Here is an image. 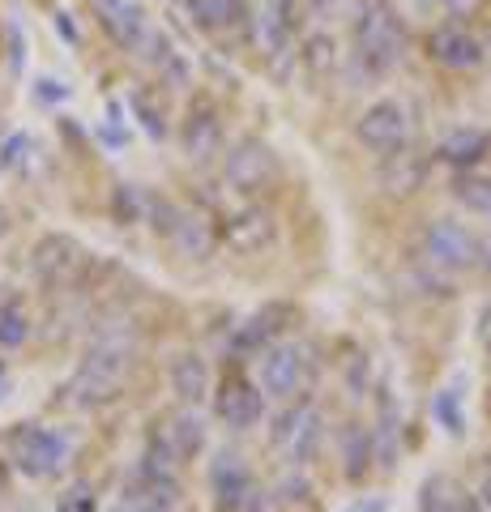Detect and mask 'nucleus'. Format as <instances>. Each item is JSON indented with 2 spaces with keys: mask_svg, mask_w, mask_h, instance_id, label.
<instances>
[{
  "mask_svg": "<svg viewBox=\"0 0 491 512\" xmlns=\"http://www.w3.org/2000/svg\"><path fill=\"white\" fill-rule=\"evenodd\" d=\"M133 355H137V333H133L129 320H112V325H103L99 333H94L82 367H77L73 380H69V402L82 406V410L107 406L116 397L124 372H129Z\"/></svg>",
  "mask_w": 491,
  "mask_h": 512,
  "instance_id": "nucleus-1",
  "label": "nucleus"
},
{
  "mask_svg": "<svg viewBox=\"0 0 491 512\" xmlns=\"http://www.w3.org/2000/svg\"><path fill=\"white\" fill-rule=\"evenodd\" d=\"M355 39H359V64L368 73H389V69H398V60H402V26L393 22V13L380 5V0H368V5L359 9V22H355Z\"/></svg>",
  "mask_w": 491,
  "mask_h": 512,
  "instance_id": "nucleus-2",
  "label": "nucleus"
},
{
  "mask_svg": "<svg viewBox=\"0 0 491 512\" xmlns=\"http://www.w3.org/2000/svg\"><path fill=\"white\" fill-rule=\"evenodd\" d=\"M13 461L30 478H56L69 466V440L52 427H18L13 431Z\"/></svg>",
  "mask_w": 491,
  "mask_h": 512,
  "instance_id": "nucleus-3",
  "label": "nucleus"
},
{
  "mask_svg": "<svg viewBox=\"0 0 491 512\" xmlns=\"http://www.w3.org/2000/svg\"><path fill=\"white\" fill-rule=\"evenodd\" d=\"M355 137L376 154H398L410 141V111L402 99H380L359 116Z\"/></svg>",
  "mask_w": 491,
  "mask_h": 512,
  "instance_id": "nucleus-4",
  "label": "nucleus"
},
{
  "mask_svg": "<svg viewBox=\"0 0 491 512\" xmlns=\"http://www.w3.org/2000/svg\"><path fill=\"white\" fill-rule=\"evenodd\" d=\"M325 440V419L312 402H299L295 410H287L282 419L274 423V444L282 448V457L291 466H304V461L316 457V448Z\"/></svg>",
  "mask_w": 491,
  "mask_h": 512,
  "instance_id": "nucleus-5",
  "label": "nucleus"
},
{
  "mask_svg": "<svg viewBox=\"0 0 491 512\" xmlns=\"http://www.w3.org/2000/svg\"><path fill=\"white\" fill-rule=\"evenodd\" d=\"M30 269L43 286H69L86 269V248L73 235H43L30 252Z\"/></svg>",
  "mask_w": 491,
  "mask_h": 512,
  "instance_id": "nucleus-6",
  "label": "nucleus"
},
{
  "mask_svg": "<svg viewBox=\"0 0 491 512\" xmlns=\"http://www.w3.org/2000/svg\"><path fill=\"white\" fill-rule=\"evenodd\" d=\"M227 184L235 192H261L265 184H274L278 175V154L265 146L261 137H244L235 141V150L227 154Z\"/></svg>",
  "mask_w": 491,
  "mask_h": 512,
  "instance_id": "nucleus-7",
  "label": "nucleus"
},
{
  "mask_svg": "<svg viewBox=\"0 0 491 512\" xmlns=\"http://www.w3.org/2000/svg\"><path fill=\"white\" fill-rule=\"evenodd\" d=\"M423 248H427V261H432L436 269H470L479 265V239H474L466 227H457V222L440 218L427 227L423 235Z\"/></svg>",
  "mask_w": 491,
  "mask_h": 512,
  "instance_id": "nucleus-8",
  "label": "nucleus"
},
{
  "mask_svg": "<svg viewBox=\"0 0 491 512\" xmlns=\"http://www.w3.org/2000/svg\"><path fill=\"white\" fill-rule=\"evenodd\" d=\"M180 141H184V154L193 158V163H210V158L223 150V120H218V111L210 103L188 107Z\"/></svg>",
  "mask_w": 491,
  "mask_h": 512,
  "instance_id": "nucleus-9",
  "label": "nucleus"
},
{
  "mask_svg": "<svg viewBox=\"0 0 491 512\" xmlns=\"http://www.w3.org/2000/svg\"><path fill=\"white\" fill-rule=\"evenodd\" d=\"M261 389L269 397H295L304 389V355L295 346H269L261 355Z\"/></svg>",
  "mask_w": 491,
  "mask_h": 512,
  "instance_id": "nucleus-10",
  "label": "nucleus"
},
{
  "mask_svg": "<svg viewBox=\"0 0 491 512\" xmlns=\"http://www.w3.org/2000/svg\"><path fill=\"white\" fill-rule=\"evenodd\" d=\"M94 9H99L107 35H112L120 47H129V52H137L141 39L150 35V18L137 0H94Z\"/></svg>",
  "mask_w": 491,
  "mask_h": 512,
  "instance_id": "nucleus-11",
  "label": "nucleus"
},
{
  "mask_svg": "<svg viewBox=\"0 0 491 512\" xmlns=\"http://www.w3.org/2000/svg\"><path fill=\"white\" fill-rule=\"evenodd\" d=\"M210 487H214L218 512H240L244 500L252 495V474L235 453H223L214 461V470H210Z\"/></svg>",
  "mask_w": 491,
  "mask_h": 512,
  "instance_id": "nucleus-12",
  "label": "nucleus"
},
{
  "mask_svg": "<svg viewBox=\"0 0 491 512\" xmlns=\"http://www.w3.org/2000/svg\"><path fill=\"white\" fill-rule=\"evenodd\" d=\"M261 414H265V402H261V393L257 389H248V384H227L223 393H218V419H223L231 431H248V427H257L261 423Z\"/></svg>",
  "mask_w": 491,
  "mask_h": 512,
  "instance_id": "nucleus-13",
  "label": "nucleus"
},
{
  "mask_svg": "<svg viewBox=\"0 0 491 512\" xmlns=\"http://www.w3.org/2000/svg\"><path fill=\"white\" fill-rule=\"evenodd\" d=\"M167 244L180 256H188V261H205V256L214 252V231L205 218L176 210V218H171V227H167Z\"/></svg>",
  "mask_w": 491,
  "mask_h": 512,
  "instance_id": "nucleus-14",
  "label": "nucleus"
},
{
  "mask_svg": "<svg viewBox=\"0 0 491 512\" xmlns=\"http://www.w3.org/2000/svg\"><path fill=\"white\" fill-rule=\"evenodd\" d=\"M274 214L269 210H240L227 222V244L235 252H261L274 244Z\"/></svg>",
  "mask_w": 491,
  "mask_h": 512,
  "instance_id": "nucleus-15",
  "label": "nucleus"
},
{
  "mask_svg": "<svg viewBox=\"0 0 491 512\" xmlns=\"http://www.w3.org/2000/svg\"><path fill=\"white\" fill-rule=\"evenodd\" d=\"M257 35L265 43L269 56H282L291 47V35H295V9L291 0H265L261 5V18H257Z\"/></svg>",
  "mask_w": 491,
  "mask_h": 512,
  "instance_id": "nucleus-16",
  "label": "nucleus"
},
{
  "mask_svg": "<svg viewBox=\"0 0 491 512\" xmlns=\"http://www.w3.org/2000/svg\"><path fill=\"white\" fill-rule=\"evenodd\" d=\"M432 56L440 64H449V69H474V64L483 60V47H479L474 35H466V30L445 26V30H436L432 35Z\"/></svg>",
  "mask_w": 491,
  "mask_h": 512,
  "instance_id": "nucleus-17",
  "label": "nucleus"
},
{
  "mask_svg": "<svg viewBox=\"0 0 491 512\" xmlns=\"http://www.w3.org/2000/svg\"><path fill=\"white\" fill-rule=\"evenodd\" d=\"M171 389L184 406H201L205 393H210V363L201 355H180L171 363Z\"/></svg>",
  "mask_w": 491,
  "mask_h": 512,
  "instance_id": "nucleus-18",
  "label": "nucleus"
},
{
  "mask_svg": "<svg viewBox=\"0 0 491 512\" xmlns=\"http://www.w3.org/2000/svg\"><path fill=\"white\" fill-rule=\"evenodd\" d=\"M491 150V137L479 133V128H457V133H449L445 141H440V158L453 167H474L483 163V154Z\"/></svg>",
  "mask_w": 491,
  "mask_h": 512,
  "instance_id": "nucleus-19",
  "label": "nucleus"
},
{
  "mask_svg": "<svg viewBox=\"0 0 491 512\" xmlns=\"http://www.w3.org/2000/svg\"><path fill=\"white\" fill-rule=\"evenodd\" d=\"M184 9L201 30H227L244 22V0H184Z\"/></svg>",
  "mask_w": 491,
  "mask_h": 512,
  "instance_id": "nucleus-20",
  "label": "nucleus"
},
{
  "mask_svg": "<svg viewBox=\"0 0 491 512\" xmlns=\"http://www.w3.org/2000/svg\"><path fill=\"white\" fill-rule=\"evenodd\" d=\"M163 436H167L171 448H176V457H180V461H184V457H197L201 448H205V427H201V419H197L193 410H180L176 419L167 423Z\"/></svg>",
  "mask_w": 491,
  "mask_h": 512,
  "instance_id": "nucleus-21",
  "label": "nucleus"
},
{
  "mask_svg": "<svg viewBox=\"0 0 491 512\" xmlns=\"http://www.w3.org/2000/svg\"><path fill=\"white\" fill-rule=\"evenodd\" d=\"M457 500H462V491L449 474H432L419 487V512H457Z\"/></svg>",
  "mask_w": 491,
  "mask_h": 512,
  "instance_id": "nucleus-22",
  "label": "nucleus"
},
{
  "mask_svg": "<svg viewBox=\"0 0 491 512\" xmlns=\"http://www.w3.org/2000/svg\"><path fill=\"white\" fill-rule=\"evenodd\" d=\"M372 436L363 427H346L342 431V453H346V474L351 478H363L368 474V461H372Z\"/></svg>",
  "mask_w": 491,
  "mask_h": 512,
  "instance_id": "nucleus-23",
  "label": "nucleus"
},
{
  "mask_svg": "<svg viewBox=\"0 0 491 512\" xmlns=\"http://www.w3.org/2000/svg\"><path fill=\"white\" fill-rule=\"evenodd\" d=\"M282 316H287L282 308H261V312L252 316L248 325L240 329V350H261V346H265V342H269V338H274V333L282 329V325H278Z\"/></svg>",
  "mask_w": 491,
  "mask_h": 512,
  "instance_id": "nucleus-24",
  "label": "nucleus"
},
{
  "mask_svg": "<svg viewBox=\"0 0 491 512\" xmlns=\"http://www.w3.org/2000/svg\"><path fill=\"white\" fill-rule=\"evenodd\" d=\"M453 197L466 205V210L474 214H491V180L487 175H457V184H453Z\"/></svg>",
  "mask_w": 491,
  "mask_h": 512,
  "instance_id": "nucleus-25",
  "label": "nucleus"
},
{
  "mask_svg": "<svg viewBox=\"0 0 491 512\" xmlns=\"http://www.w3.org/2000/svg\"><path fill=\"white\" fill-rule=\"evenodd\" d=\"M30 338V320L22 303H0V350H13Z\"/></svg>",
  "mask_w": 491,
  "mask_h": 512,
  "instance_id": "nucleus-26",
  "label": "nucleus"
},
{
  "mask_svg": "<svg viewBox=\"0 0 491 512\" xmlns=\"http://www.w3.org/2000/svg\"><path fill=\"white\" fill-rule=\"evenodd\" d=\"M112 214L120 218V227H133V222H141V214H146V197H141L133 184H120L112 197Z\"/></svg>",
  "mask_w": 491,
  "mask_h": 512,
  "instance_id": "nucleus-27",
  "label": "nucleus"
},
{
  "mask_svg": "<svg viewBox=\"0 0 491 512\" xmlns=\"http://www.w3.org/2000/svg\"><path fill=\"white\" fill-rule=\"evenodd\" d=\"M432 414L440 419V427H445L449 436H462L466 419H462V410H457V393H453V389H445V393L436 397V402H432Z\"/></svg>",
  "mask_w": 491,
  "mask_h": 512,
  "instance_id": "nucleus-28",
  "label": "nucleus"
},
{
  "mask_svg": "<svg viewBox=\"0 0 491 512\" xmlns=\"http://www.w3.org/2000/svg\"><path fill=\"white\" fill-rule=\"evenodd\" d=\"M304 60L312 64V73H325L329 64H334V43H329L325 35H316V39H308V52H304Z\"/></svg>",
  "mask_w": 491,
  "mask_h": 512,
  "instance_id": "nucleus-29",
  "label": "nucleus"
},
{
  "mask_svg": "<svg viewBox=\"0 0 491 512\" xmlns=\"http://www.w3.org/2000/svg\"><path fill=\"white\" fill-rule=\"evenodd\" d=\"M60 512H94V487H90V483L69 487V495H65V504H60Z\"/></svg>",
  "mask_w": 491,
  "mask_h": 512,
  "instance_id": "nucleus-30",
  "label": "nucleus"
},
{
  "mask_svg": "<svg viewBox=\"0 0 491 512\" xmlns=\"http://www.w3.org/2000/svg\"><path fill=\"white\" fill-rule=\"evenodd\" d=\"M133 107H137V116H141V124H146V133H150V137H163V133H167V124H163V111H154L146 99H141V94L133 99Z\"/></svg>",
  "mask_w": 491,
  "mask_h": 512,
  "instance_id": "nucleus-31",
  "label": "nucleus"
},
{
  "mask_svg": "<svg viewBox=\"0 0 491 512\" xmlns=\"http://www.w3.org/2000/svg\"><path fill=\"white\" fill-rule=\"evenodd\" d=\"M346 512H389V500L385 495H363V500H355Z\"/></svg>",
  "mask_w": 491,
  "mask_h": 512,
  "instance_id": "nucleus-32",
  "label": "nucleus"
},
{
  "mask_svg": "<svg viewBox=\"0 0 491 512\" xmlns=\"http://www.w3.org/2000/svg\"><path fill=\"white\" fill-rule=\"evenodd\" d=\"M308 495V478H287L282 483V500H304Z\"/></svg>",
  "mask_w": 491,
  "mask_h": 512,
  "instance_id": "nucleus-33",
  "label": "nucleus"
},
{
  "mask_svg": "<svg viewBox=\"0 0 491 512\" xmlns=\"http://www.w3.org/2000/svg\"><path fill=\"white\" fill-rule=\"evenodd\" d=\"M22 150H26V137H13V141H5V163H22Z\"/></svg>",
  "mask_w": 491,
  "mask_h": 512,
  "instance_id": "nucleus-34",
  "label": "nucleus"
},
{
  "mask_svg": "<svg viewBox=\"0 0 491 512\" xmlns=\"http://www.w3.org/2000/svg\"><path fill=\"white\" fill-rule=\"evenodd\" d=\"M479 338H483V346H487V355H491V303L479 312Z\"/></svg>",
  "mask_w": 491,
  "mask_h": 512,
  "instance_id": "nucleus-35",
  "label": "nucleus"
},
{
  "mask_svg": "<svg viewBox=\"0 0 491 512\" xmlns=\"http://www.w3.org/2000/svg\"><path fill=\"white\" fill-rule=\"evenodd\" d=\"M457 512H487V508L479 504V495H466V491H462V500H457Z\"/></svg>",
  "mask_w": 491,
  "mask_h": 512,
  "instance_id": "nucleus-36",
  "label": "nucleus"
},
{
  "mask_svg": "<svg viewBox=\"0 0 491 512\" xmlns=\"http://www.w3.org/2000/svg\"><path fill=\"white\" fill-rule=\"evenodd\" d=\"M65 86H60V82H43V90H39V99H65Z\"/></svg>",
  "mask_w": 491,
  "mask_h": 512,
  "instance_id": "nucleus-37",
  "label": "nucleus"
},
{
  "mask_svg": "<svg viewBox=\"0 0 491 512\" xmlns=\"http://www.w3.org/2000/svg\"><path fill=\"white\" fill-rule=\"evenodd\" d=\"M479 504L491 512V474H483V483H479Z\"/></svg>",
  "mask_w": 491,
  "mask_h": 512,
  "instance_id": "nucleus-38",
  "label": "nucleus"
},
{
  "mask_svg": "<svg viewBox=\"0 0 491 512\" xmlns=\"http://www.w3.org/2000/svg\"><path fill=\"white\" fill-rule=\"evenodd\" d=\"M112 512H146V508H137V504H129V500H120Z\"/></svg>",
  "mask_w": 491,
  "mask_h": 512,
  "instance_id": "nucleus-39",
  "label": "nucleus"
},
{
  "mask_svg": "<svg viewBox=\"0 0 491 512\" xmlns=\"http://www.w3.org/2000/svg\"><path fill=\"white\" fill-rule=\"evenodd\" d=\"M342 0H316V9H338Z\"/></svg>",
  "mask_w": 491,
  "mask_h": 512,
  "instance_id": "nucleus-40",
  "label": "nucleus"
}]
</instances>
